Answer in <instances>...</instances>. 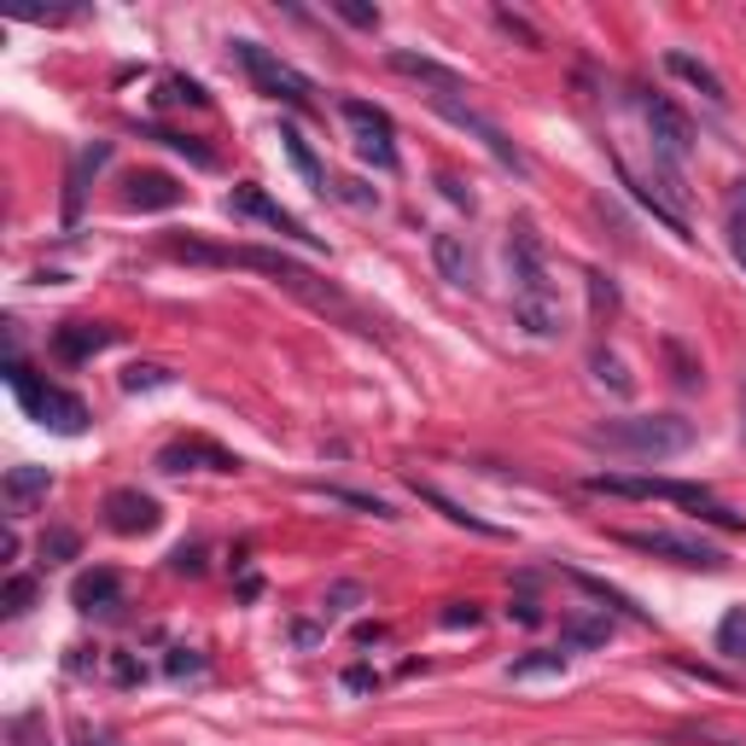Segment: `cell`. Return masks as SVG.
<instances>
[{
	"label": "cell",
	"instance_id": "cell-5",
	"mask_svg": "<svg viewBox=\"0 0 746 746\" xmlns=\"http://www.w3.org/2000/svg\"><path fill=\"white\" fill-rule=\"evenodd\" d=\"M12 391H18V403H24V414L35 426H47V431H58V438H76V431H88V403L82 397H71L65 385H47V380H35V373L12 356Z\"/></svg>",
	"mask_w": 746,
	"mask_h": 746
},
{
	"label": "cell",
	"instance_id": "cell-28",
	"mask_svg": "<svg viewBox=\"0 0 746 746\" xmlns=\"http://www.w3.org/2000/svg\"><path fill=\"white\" fill-rule=\"evenodd\" d=\"M106 158H111V147H106V140H99V147H88V152L76 158V170H71V199H65V211H71V216H76V204H82V186H88V175H94Z\"/></svg>",
	"mask_w": 746,
	"mask_h": 746
},
{
	"label": "cell",
	"instance_id": "cell-33",
	"mask_svg": "<svg viewBox=\"0 0 746 746\" xmlns=\"http://www.w3.org/2000/svg\"><path fill=\"white\" fill-rule=\"evenodd\" d=\"M35 595H41V589H35V577H24V572H18L12 584H7V618L30 612V607H35Z\"/></svg>",
	"mask_w": 746,
	"mask_h": 746
},
{
	"label": "cell",
	"instance_id": "cell-11",
	"mask_svg": "<svg viewBox=\"0 0 746 746\" xmlns=\"http://www.w3.org/2000/svg\"><path fill=\"white\" fill-rule=\"evenodd\" d=\"M227 211H234V216H252V222H263V227H275L280 239H303V245H321V234H309V227H303L292 211H286V204H275V199H268L263 186H252V181H245V186H234V199H227Z\"/></svg>",
	"mask_w": 746,
	"mask_h": 746
},
{
	"label": "cell",
	"instance_id": "cell-32",
	"mask_svg": "<svg viewBox=\"0 0 746 746\" xmlns=\"http://www.w3.org/2000/svg\"><path fill=\"white\" fill-rule=\"evenodd\" d=\"M362 600H367V589H362V584H333V589H327V595H321V618L356 612V607H362Z\"/></svg>",
	"mask_w": 746,
	"mask_h": 746
},
{
	"label": "cell",
	"instance_id": "cell-36",
	"mask_svg": "<svg viewBox=\"0 0 746 746\" xmlns=\"http://www.w3.org/2000/svg\"><path fill=\"white\" fill-rule=\"evenodd\" d=\"M170 572H181V577H199V572H204V548H199V543H181V548L170 554Z\"/></svg>",
	"mask_w": 746,
	"mask_h": 746
},
{
	"label": "cell",
	"instance_id": "cell-45",
	"mask_svg": "<svg viewBox=\"0 0 746 746\" xmlns=\"http://www.w3.org/2000/svg\"><path fill=\"white\" fill-rule=\"evenodd\" d=\"M111 676H117V682H140V676H147V671H140V665H135V659H129V653H117V659H111Z\"/></svg>",
	"mask_w": 746,
	"mask_h": 746
},
{
	"label": "cell",
	"instance_id": "cell-21",
	"mask_svg": "<svg viewBox=\"0 0 746 746\" xmlns=\"http://www.w3.org/2000/svg\"><path fill=\"white\" fill-rule=\"evenodd\" d=\"M566 665H572V653H566V648L525 653V659H513V665H508V682H548V676H566Z\"/></svg>",
	"mask_w": 746,
	"mask_h": 746
},
{
	"label": "cell",
	"instance_id": "cell-23",
	"mask_svg": "<svg viewBox=\"0 0 746 746\" xmlns=\"http://www.w3.org/2000/svg\"><path fill=\"white\" fill-rule=\"evenodd\" d=\"M316 495H327V502H339V508H356V513H373V520H397V513H391V502H380V495H362V490H344V484H316Z\"/></svg>",
	"mask_w": 746,
	"mask_h": 746
},
{
	"label": "cell",
	"instance_id": "cell-7",
	"mask_svg": "<svg viewBox=\"0 0 746 746\" xmlns=\"http://www.w3.org/2000/svg\"><path fill=\"white\" fill-rule=\"evenodd\" d=\"M618 543L636 548V554L671 560V566H689V572H723L729 566L723 548H712L706 536H682V531H618Z\"/></svg>",
	"mask_w": 746,
	"mask_h": 746
},
{
	"label": "cell",
	"instance_id": "cell-20",
	"mask_svg": "<svg viewBox=\"0 0 746 746\" xmlns=\"http://www.w3.org/2000/svg\"><path fill=\"white\" fill-rule=\"evenodd\" d=\"M280 147H286V158L298 163V175H303L309 186H316V193H333V181H327V163H321L316 152H309V140L292 129V122H280Z\"/></svg>",
	"mask_w": 746,
	"mask_h": 746
},
{
	"label": "cell",
	"instance_id": "cell-30",
	"mask_svg": "<svg viewBox=\"0 0 746 746\" xmlns=\"http://www.w3.org/2000/svg\"><path fill=\"white\" fill-rule=\"evenodd\" d=\"M572 577H577V584H584V589H589L595 600H607V607H618V612H630V618H648V612H641V607H636V600H630L625 589L600 584V577H589V572H572Z\"/></svg>",
	"mask_w": 746,
	"mask_h": 746
},
{
	"label": "cell",
	"instance_id": "cell-27",
	"mask_svg": "<svg viewBox=\"0 0 746 746\" xmlns=\"http://www.w3.org/2000/svg\"><path fill=\"white\" fill-rule=\"evenodd\" d=\"M607 618H572L566 625V636H560V648L566 653H577V648H600V641H607Z\"/></svg>",
	"mask_w": 746,
	"mask_h": 746
},
{
	"label": "cell",
	"instance_id": "cell-2",
	"mask_svg": "<svg viewBox=\"0 0 746 746\" xmlns=\"http://www.w3.org/2000/svg\"><path fill=\"white\" fill-rule=\"evenodd\" d=\"M508 275H513V321H520L536 344H554L566 333V309H560L548 252H543V239H536L531 222L508 227Z\"/></svg>",
	"mask_w": 746,
	"mask_h": 746
},
{
	"label": "cell",
	"instance_id": "cell-41",
	"mask_svg": "<svg viewBox=\"0 0 746 746\" xmlns=\"http://www.w3.org/2000/svg\"><path fill=\"white\" fill-rule=\"evenodd\" d=\"M163 88H170L163 99H186V106H204V88H199V82H186V76H170Z\"/></svg>",
	"mask_w": 746,
	"mask_h": 746
},
{
	"label": "cell",
	"instance_id": "cell-6",
	"mask_svg": "<svg viewBox=\"0 0 746 746\" xmlns=\"http://www.w3.org/2000/svg\"><path fill=\"white\" fill-rule=\"evenodd\" d=\"M234 58L245 65V76L257 82V94L286 99V106H298V111L316 106V88H309V76H303V71H292L286 58H275L268 47H257V41H234Z\"/></svg>",
	"mask_w": 746,
	"mask_h": 746
},
{
	"label": "cell",
	"instance_id": "cell-25",
	"mask_svg": "<svg viewBox=\"0 0 746 746\" xmlns=\"http://www.w3.org/2000/svg\"><path fill=\"white\" fill-rule=\"evenodd\" d=\"M420 502H431V508H438L444 520H455V525H467V531H479V536H495V525H490V520H479V513H467V508H455V502H449L444 490L420 484Z\"/></svg>",
	"mask_w": 746,
	"mask_h": 746
},
{
	"label": "cell",
	"instance_id": "cell-35",
	"mask_svg": "<svg viewBox=\"0 0 746 746\" xmlns=\"http://www.w3.org/2000/svg\"><path fill=\"white\" fill-rule=\"evenodd\" d=\"M495 24H502L508 35H520V41H525V47H543V35H536V30L525 24V18H520V12H508V7H495Z\"/></svg>",
	"mask_w": 746,
	"mask_h": 746
},
{
	"label": "cell",
	"instance_id": "cell-1",
	"mask_svg": "<svg viewBox=\"0 0 746 746\" xmlns=\"http://www.w3.org/2000/svg\"><path fill=\"white\" fill-rule=\"evenodd\" d=\"M163 252H170V257H186V263H211V268H257V275H268L275 286H286L292 298H303L309 309H321V316H339L344 327H356V333H373V321L339 292L333 280H321L316 268H303L298 257H286V252H268V245H199V239H163Z\"/></svg>",
	"mask_w": 746,
	"mask_h": 746
},
{
	"label": "cell",
	"instance_id": "cell-15",
	"mask_svg": "<svg viewBox=\"0 0 746 746\" xmlns=\"http://www.w3.org/2000/svg\"><path fill=\"white\" fill-rule=\"evenodd\" d=\"M181 199H186V186L163 170H135L129 186H122V204H129V211H175Z\"/></svg>",
	"mask_w": 746,
	"mask_h": 746
},
{
	"label": "cell",
	"instance_id": "cell-16",
	"mask_svg": "<svg viewBox=\"0 0 746 746\" xmlns=\"http://www.w3.org/2000/svg\"><path fill=\"white\" fill-rule=\"evenodd\" d=\"M665 71L689 82V88H694L700 99H706V106H729V94H723V76H717V71L706 65V58H694V53L671 47V53H665Z\"/></svg>",
	"mask_w": 746,
	"mask_h": 746
},
{
	"label": "cell",
	"instance_id": "cell-39",
	"mask_svg": "<svg viewBox=\"0 0 746 746\" xmlns=\"http://www.w3.org/2000/svg\"><path fill=\"white\" fill-rule=\"evenodd\" d=\"M479 618H484V612L472 607V600H455V607H444V625H449V630H461V625L472 630V625H479Z\"/></svg>",
	"mask_w": 746,
	"mask_h": 746
},
{
	"label": "cell",
	"instance_id": "cell-38",
	"mask_svg": "<svg viewBox=\"0 0 746 746\" xmlns=\"http://www.w3.org/2000/svg\"><path fill=\"white\" fill-rule=\"evenodd\" d=\"M438 186H444V199H449V204H461V211H472V204H479V199H472V186H467L461 175H438Z\"/></svg>",
	"mask_w": 746,
	"mask_h": 746
},
{
	"label": "cell",
	"instance_id": "cell-40",
	"mask_svg": "<svg viewBox=\"0 0 746 746\" xmlns=\"http://www.w3.org/2000/svg\"><path fill=\"white\" fill-rule=\"evenodd\" d=\"M204 671V659L193 648H170V676H199Z\"/></svg>",
	"mask_w": 746,
	"mask_h": 746
},
{
	"label": "cell",
	"instance_id": "cell-42",
	"mask_svg": "<svg viewBox=\"0 0 746 746\" xmlns=\"http://www.w3.org/2000/svg\"><path fill=\"white\" fill-rule=\"evenodd\" d=\"M333 193H339V199H350V204H362V211H367V204H380V193H367L362 181H333Z\"/></svg>",
	"mask_w": 746,
	"mask_h": 746
},
{
	"label": "cell",
	"instance_id": "cell-8",
	"mask_svg": "<svg viewBox=\"0 0 746 746\" xmlns=\"http://www.w3.org/2000/svg\"><path fill=\"white\" fill-rule=\"evenodd\" d=\"M344 122H350V135H356V152L373 163V170H397V122H391V111L385 106H367V99H344Z\"/></svg>",
	"mask_w": 746,
	"mask_h": 746
},
{
	"label": "cell",
	"instance_id": "cell-3",
	"mask_svg": "<svg viewBox=\"0 0 746 746\" xmlns=\"http://www.w3.org/2000/svg\"><path fill=\"white\" fill-rule=\"evenodd\" d=\"M589 444L607 455H636V461H671V455L694 449V420H682V414H625V420L589 426Z\"/></svg>",
	"mask_w": 746,
	"mask_h": 746
},
{
	"label": "cell",
	"instance_id": "cell-17",
	"mask_svg": "<svg viewBox=\"0 0 746 746\" xmlns=\"http://www.w3.org/2000/svg\"><path fill=\"white\" fill-rule=\"evenodd\" d=\"M397 76H414V82H426V88H438V94H461V76H455L449 65H438V58H426V53H408V47H391L385 58Z\"/></svg>",
	"mask_w": 746,
	"mask_h": 746
},
{
	"label": "cell",
	"instance_id": "cell-44",
	"mask_svg": "<svg viewBox=\"0 0 746 746\" xmlns=\"http://www.w3.org/2000/svg\"><path fill=\"white\" fill-rule=\"evenodd\" d=\"M729 252H735V263L746 268V216H735V222H729Z\"/></svg>",
	"mask_w": 746,
	"mask_h": 746
},
{
	"label": "cell",
	"instance_id": "cell-46",
	"mask_svg": "<svg viewBox=\"0 0 746 746\" xmlns=\"http://www.w3.org/2000/svg\"><path fill=\"white\" fill-rule=\"evenodd\" d=\"M513 618H520V625H543V612H536V600H513Z\"/></svg>",
	"mask_w": 746,
	"mask_h": 746
},
{
	"label": "cell",
	"instance_id": "cell-10",
	"mask_svg": "<svg viewBox=\"0 0 746 746\" xmlns=\"http://www.w3.org/2000/svg\"><path fill=\"white\" fill-rule=\"evenodd\" d=\"M431 111H438V117H449V122H455V129H472V135H479V140H484V147H490V158H495V163H502V170H513V175H525V152H520V147H513V140H508L502 129H495V122H490V117H479V111H472V106H461V99H455V94H431Z\"/></svg>",
	"mask_w": 746,
	"mask_h": 746
},
{
	"label": "cell",
	"instance_id": "cell-34",
	"mask_svg": "<svg viewBox=\"0 0 746 746\" xmlns=\"http://www.w3.org/2000/svg\"><path fill=\"white\" fill-rule=\"evenodd\" d=\"M333 12L356 30H380V7H367V0H333Z\"/></svg>",
	"mask_w": 746,
	"mask_h": 746
},
{
	"label": "cell",
	"instance_id": "cell-13",
	"mask_svg": "<svg viewBox=\"0 0 746 746\" xmlns=\"http://www.w3.org/2000/svg\"><path fill=\"white\" fill-rule=\"evenodd\" d=\"M158 502L147 490H135V484H122V490H111L106 495V525L117 531V536H147V531H158Z\"/></svg>",
	"mask_w": 746,
	"mask_h": 746
},
{
	"label": "cell",
	"instance_id": "cell-31",
	"mask_svg": "<svg viewBox=\"0 0 746 746\" xmlns=\"http://www.w3.org/2000/svg\"><path fill=\"white\" fill-rule=\"evenodd\" d=\"M595 380H600V385H612L618 397H630V391H636V380L625 373V362H618L612 350H595Z\"/></svg>",
	"mask_w": 746,
	"mask_h": 746
},
{
	"label": "cell",
	"instance_id": "cell-22",
	"mask_svg": "<svg viewBox=\"0 0 746 746\" xmlns=\"http://www.w3.org/2000/svg\"><path fill=\"white\" fill-rule=\"evenodd\" d=\"M53 490V472L47 467H12L7 472V502L12 508H30L35 495H47Z\"/></svg>",
	"mask_w": 746,
	"mask_h": 746
},
{
	"label": "cell",
	"instance_id": "cell-37",
	"mask_svg": "<svg viewBox=\"0 0 746 746\" xmlns=\"http://www.w3.org/2000/svg\"><path fill=\"white\" fill-rule=\"evenodd\" d=\"M589 298H595V316H607V309L618 303V292H612V280L600 275V268H589Z\"/></svg>",
	"mask_w": 746,
	"mask_h": 746
},
{
	"label": "cell",
	"instance_id": "cell-4",
	"mask_svg": "<svg viewBox=\"0 0 746 746\" xmlns=\"http://www.w3.org/2000/svg\"><path fill=\"white\" fill-rule=\"evenodd\" d=\"M589 495H630V502H682V508H694L706 525L717 531H746V520L735 508H723L712 502V490H700V484H676V479H641V472H595V479H584Z\"/></svg>",
	"mask_w": 746,
	"mask_h": 746
},
{
	"label": "cell",
	"instance_id": "cell-14",
	"mask_svg": "<svg viewBox=\"0 0 746 746\" xmlns=\"http://www.w3.org/2000/svg\"><path fill=\"white\" fill-rule=\"evenodd\" d=\"M117 333L106 321H65V327H53V356L58 362H88L99 356V350H111Z\"/></svg>",
	"mask_w": 746,
	"mask_h": 746
},
{
	"label": "cell",
	"instance_id": "cell-12",
	"mask_svg": "<svg viewBox=\"0 0 746 746\" xmlns=\"http://www.w3.org/2000/svg\"><path fill=\"white\" fill-rule=\"evenodd\" d=\"M239 467H245L239 455L211 438H181L158 455V472H239Z\"/></svg>",
	"mask_w": 746,
	"mask_h": 746
},
{
	"label": "cell",
	"instance_id": "cell-29",
	"mask_svg": "<svg viewBox=\"0 0 746 746\" xmlns=\"http://www.w3.org/2000/svg\"><path fill=\"white\" fill-rule=\"evenodd\" d=\"M717 653H729V659H746V607H735L729 618L717 625Z\"/></svg>",
	"mask_w": 746,
	"mask_h": 746
},
{
	"label": "cell",
	"instance_id": "cell-24",
	"mask_svg": "<svg viewBox=\"0 0 746 746\" xmlns=\"http://www.w3.org/2000/svg\"><path fill=\"white\" fill-rule=\"evenodd\" d=\"M35 554L47 560V566H65V560H76V554H82V536H76L71 525H53V531H41Z\"/></svg>",
	"mask_w": 746,
	"mask_h": 746
},
{
	"label": "cell",
	"instance_id": "cell-19",
	"mask_svg": "<svg viewBox=\"0 0 746 746\" xmlns=\"http://www.w3.org/2000/svg\"><path fill=\"white\" fill-rule=\"evenodd\" d=\"M431 263H438V275L449 286H461V292L479 286V275H472V252H467L461 234H431Z\"/></svg>",
	"mask_w": 746,
	"mask_h": 746
},
{
	"label": "cell",
	"instance_id": "cell-26",
	"mask_svg": "<svg viewBox=\"0 0 746 746\" xmlns=\"http://www.w3.org/2000/svg\"><path fill=\"white\" fill-rule=\"evenodd\" d=\"M117 385L129 391V397H140V391H163V385H175V373H170V367H158V362H135Z\"/></svg>",
	"mask_w": 746,
	"mask_h": 746
},
{
	"label": "cell",
	"instance_id": "cell-18",
	"mask_svg": "<svg viewBox=\"0 0 746 746\" xmlns=\"http://www.w3.org/2000/svg\"><path fill=\"white\" fill-rule=\"evenodd\" d=\"M71 600L82 612H111L117 600H122V577L111 566H94V572H82L76 584H71Z\"/></svg>",
	"mask_w": 746,
	"mask_h": 746
},
{
	"label": "cell",
	"instance_id": "cell-43",
	"mask_svg": "<svg viewBox=\"0 0 746 746\" xmlns=\"http://www.w3.org/2000/svg\"><path fill=\"white\" fill-rule=\"evenodd\" d=\"M344 689H350V694H362V689H380V676H373L367 665H356V671H344Z\"/></svg>",
	"mask_w": 746,
	"mask_h": 746
},
{
	"label": "cell",
	"instance_id": "cell-9",
	"mask_svg": "<svg viewBox=\"0 0 746 746\" xmlns=\"http://www.w3.org/2000/svg\"><path fill=\"white\" fill-rule=\"evenodd\" d=\"M641 122H648V135H653V152L671 163H689V152H694V122L682 117L665 94H641Z\"/></svg>",
	"mask_w": 746,
	"mask_h": 746
}]
</instances>
